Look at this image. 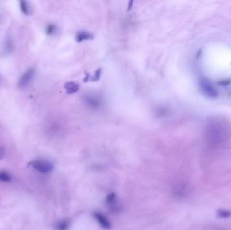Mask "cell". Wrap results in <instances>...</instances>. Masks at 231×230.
Segmentation results:
<instances>
[{"mask_svg":"<svg viewBox=\"0 0 231 230\" xmlns=\"http://www.w3.org/2000/svg\"><path fill=\"white\" fill-rule=\"evenodd\" d=\"M206 127V134L208 137L221 140L229 135L231 126L225 119L214 118L210 119Z\"/></svg>","mask_w":231,"mask_h":230,"instance_id":"obj_1","label":"cell"},{"mask_svg":"<svg viewBox=\"0 0 231 230\" xmlns=\"http://www.w3.org/2000/svg\"><path fill=\"white\" fill-rule=\"evenodd\" d=\"M29 164L33 169L41 173V174H49V173L52 172L53 169V165L52 163L49 161H47V160H35V161H31Z\"/></svg>","mask_w":231,"mask_h":230,"instance_id":"obj_2","label":"cell"},{"mask_svg":"<svg viewBox=\"0 0 231 230\" xmlns=\"http://www.w3.org/2000/svg\"><path fill=\"white\" fill-rule=\"evenodd\" d=\"M106 203L110 211L114 213H118L120 211V207L118 203V198L114 192L110 193L106 196Z\"/></svg>","mask_w":231,"mask_h":230,"instance_id":"obj_3","label":"cell"},{"mask_svg":"<svg viewBox=\"0 0 231 230\" xmlns=\"http://www.w3.org/2000/svg\"><path fill=\"white\" fill-rule=\"evenodd\" d=\"M93 217L95 218L99 225L104 229H111V223L108 220V219L106 216L103 215L102 213L99 212H94L93 213Z\"/></svg>","mask_w":231,"mask_h":230,"instance_id":"obj_4","label":"cell"},{"mask_svg":"<svg viewBox=\"0 0 231 230\" xmlns=\"http://www.w3.org/2000/svg\"><path fill=\"white\" fill-rule=\"evenodd\" d=\"M34 74L35 70L33 68H31L28 70L27 71H26L24 74L21 76V78L19 80L18 86L20 87L23 88L25 87L26 86H27L29 85V83L31 82L33 76H34Z\"/></svg>","mask_w":231,"mask_h":230,"instance_id":"obj_5","label":"cell"},{"mask_svg":"<svg viewBox=\"0 0 231 230\" xmlns=\"http://www.w3.org/2000/svg\"><path fill=\"white\" fill-rule=\"evenodd\" d=\"M201 86H202L203 92L205 93L207 96L213 98L216 97L217 96L216 90L214 89L208 82H207L206 81H202V83H201Z\"/></svg>","mask_w":231,"mask_h":230,"instance_id":"obj_6","label":"cell"},{"mask_svg":"<svg viewBox=\"0 0 231 230\" xmlns=\"http://www.w3.org/2000/svg\"><path fill=\"white\" fill-rule=\"evenodd\" d=\"M70 225V221L68 219H62L58 221L54 225L56 230H68Z\"/></svg>","mask_w":231,"mask_h":230,"instance_id":"obj_7","label":"cell"},{"mask_svg":"<svg viewBox=\"0 0 231 230\" xmlns=\"http://www.w3.org/2000/svg\"><path fill=\"white\" fill-rule=\"evenodd\" d=\"M11 180H12V176L10 174L4 171L0 172V182H10Z\"/></svg>","mask_w":231,"mask_h":230,"instance_id":"obj_8","label":"cell"},{"mask_svg":"<svg viewBox=\"0 0 231 230\" xmlns=\"http://www.w3.org/2000/svg\"><path fill=\"white\" fill-rule=\"evenodd\" d=\"M20 7H21V9L23 14L25 15H29L30 13V9L29 6L27 2L25 1H22L20 2Z\"/></svg>","mask_w":231,"mask_h":230,"instance_id":"obj_9","label":"cell"},{"mask_svg":"<svg viewBox=\"0 0 231 230\" xmlns=\"http://www.w3.org/2000/svg\"><path fill=\"white\" fill-rule=\"evenodd\" d=\"M89 34H88V33H86V32H81L80 34H79L78 35V40L79 41L80 39H88L89 37Z\"/></svg>","mask_w":231,"mask_h":230,"instance_id":"obj_10","label":"cell"}]
</instances>
